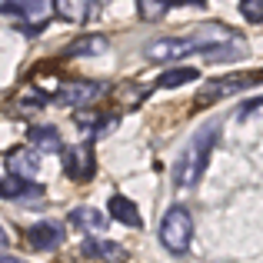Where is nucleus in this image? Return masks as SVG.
<instances>
[{"label": "nucleus", "mask_w": 263, "mask_h": 263, "mask_svg": "<svg viewBox=\"0 0 263 263\" xmlns=\"http://www.w3.org/2000/svg\"><path fill=\"white\" fill-rule=\"evenodd\" d=\"M110 217L120 220V223L127 227H140V210H137V203L130 197H123V193H117V197H110Z\"/></svg>", "instance_id": "nucleus-11"}, {"label": "nucleus", "mask_w": 263, "mask_h": 263, "mask_svg": "<svg viewBox=\"0 0 263 263\" xmlns=\"http://www.w3.org/2000/svg\"><path fill=\"white\" fill-rule=\"evenodd\" d=\"M197 77H200V70H193V67H170L167 73L157 77V87H160V90H177L183 84H193Z\"/></svg>", "instance_id": "nucleus-12"}, {"label": "nucleus", "mask_w": 263, "mask_h": 263, "mask_svg": "<svg viewBox=\"0 0 263 263\" xmlns=\"http://www.w3.org/2000/svg\"><path fill=\"white\" fill-rule=\"evenodd\" d=\"M206 40L200 37H163V40H154L147 47V57L157 60V64H174V60L186 57V53H197V50H206Z\"/></svg>", "instance_id": "nucleus-4"}, {"label": "nucleus", "mask_w": 263, "mask_h": 263, "mask_svg": "<svg viewBox=\"0 0 263 263\" xmlns=\"http://www.w3.org/2000/svg\"><path fill=\"white\" fill-rule=\"evenodd\" d=\"M0 197L4 200H40L44 197V186L27 183L20 177H7V180H0Z\"/></svg>", "instance_id": "nucleus-8"}, {"label": "nucleus", "mask_w": 263, "mask_h": 263, "mask_svg": "<svg viewBox=\"0 0 263 263\" xmlns=\"http://www.w3.org/2000/svg\"><path fill=\"white\" fill-rule=\"evenodd\" d=\"M0 247H7V233L4 230H0Z\"/></svg>", "instance_id": "nucleus-20"}, {"label": "nucleus", "mask_w": 263, "mask_h": 263, "mask_svg": "<svg viewBox=\"0 0 263 263\" xmlns=\"http://www.w3.org/2000/svg\"><path fill=\"white\" fill-rule=\"evenodd\" d=\"M84 253L87 257H97V260H123V247L110 243V240H87L84 243Z\"/></svg>", "instance_id": "nucleus-13"}, {"label": "nucleus", "mask_w": 263, "mask_h": 263, "mask_svg": "<svg viewBox=\"0 0 263 263\" xmlns=\"http://www.w3.org/2000/svg\"><path fill=\"white\" fill-rule=\"evenodd\" d=\"M64 167H67V177H73V180H90V177L97 174L93 147H90V143H73V147L64 154Z\"/></svg>", "instance_id": "nucleus-5"}, {"label": "nucleus", "mask_w": 263, "mask_h": 263, "mask_svg": "<svg viewBox=\"0 0 263 263\" xmlns=\"http://www.w3.org/2000/svg\"><path fill=\"white\" fill-rule=\"evenodd\" d=\"M0 13L17 17L24 33H37L53 17V0H20V4H0Z\"/></svg>", "instance_id": "nucleus-3"}, {"label": "nucleus", "mask_w": 263, "mask_h": 263, "mask_svg": "<svg viewBox=\"0 0 263 263\" xmlns=\"http://www.w3.org/2000/svg\"><path fill=\"white\" fill-rule=\"evenodd\" d=\"M37 150H30V147H24V150H17V154L10 157V177H20V180H27V183H33V177H37Z\"/></svg>", "instance_id": "nucleus-10"}, {"label": "nucleus", "mask_w": 263, "mask_h": 263, "mask_svg": "<svg viewBox=\"0 0 263 263\" xmlns=\"http://www.w3.org/2000/svg\"><path fill=\"white\" fill-rule=\"evenodd\" d=\"M100 50H107V40L103 37H87V40H77L70 47V53H100Z\"/></svg>", "instance_id": "nucleus-17"}, {"label": "nucleus", "mask_w": 263, "mask_h": 263, "mask_svg": "<svg viewBox=\"0 0 263 263\" xmlns=\"http://www.w3.org/2000/svg\"><path fill=\"white\" fill-rule=\"evenodd\" d=\"M213 140H217V130H213V127H206L203 134H197L190 140V147L183 150V157H180L177 167H174L177 186H190V183H197V180H200V174L206 170V160H210Z\"/></svg>", "instance_id": "nucleus-1"}, {"label": "nucleus", "mask_w": 263, "mask_h": 263, "mask_svg": "<svg viewBox=\"0 0 263 263\" xmlns=\"http://www.w3.org/2000/svg\"><path fill=\"white\" fill-rule=\"evenodd\" d=\"M70 223H77L80 230H93L100 233L103 230V213L93 210V206H77V210L70 213Z\"/></svg>", "instance_id": "nucleus-14"}, {"label": "nucleus", "mask_w": 263, "mask_h": 263, "mask_svg": "<svg viewBox=\"0 0 263 263\" xmlns=\"http://www.w3.org/2000/svg\"><path fill=\"white\" fill-rule=\"evenodd\" d=\"M190 240H193V217L186 206H170L160 220V243L167 247L170 253L183 257L190 250Z\"/></svg>", "instance_id": "nucleus-2"}, {"label": "nucleus", "mask_w": 263, "mask_h": 263, "mask_svg": "<svg viewBox=\"0 0 263 263\" xmlns=\"http://www.w3.org/2000/svg\"><path fill=\"white\" fill-rule=\"evenodd\" d=\"M240 10H243L247 20H253V24H263V0H243V4H240Z\"/></svg>", "instance_id": "nucleus-18"}, {"label": "nucleus", "mask_w": 263, "mask_h": 263, "mask_svg": "<svg viewBox=\"0 0 263 263\" xmlns=\"http://www.w3.org/2000/svg\"><path fill=\"white\" fill-rule=\"evenodd\" d=\"M60 237H64V227L53 223V220L33 223L30 230H27V240H30L33 250H50V247H57V243H60Z\"/></svg>", "instance_id": "nucleus-7"}, {"label": "nucleus", "mask_w": 263, "mask_h": 263, "mask_svg": "<svg viewBox=\"0 0 263 263\" xmlns=\"http://www.w3.org/2000/svg\"><path fill=\"white\" fill-rule=\"evenodd\" d=\"M0 263H24V260H17V257H0Z\"/></svg>", "instance_id": "nucleus-19"}, {"label": "nucleus", "mask_w": 263, "mask_h": 263, "mask_svg": "<svg viewBox=\"0 0 263 263\" xmlns=\"http://www.w3.org/2000/svg\"><path fill=\"white\" fill-rule=\"evenodd\" d=\"M257 84V77H250V73H233V77H220V80H213L210 87V93L203 97V103H210V100H217V97H227V93H237L240 87H253Z\"/></svg>", "instance_id": "nucleus-9"}, {"label": "nucleus", "mask_w": 263, "mask_h": 263, "mask_svg": "<svg viewBox=\"0 0 263 263\" xmlns=\"http://www.w3.org/2000/svg\"><path fill=\"white\" fill-rule=\"evenodd\" d=\"M103 84H93V80H77V84H67L64 90L57 93V103H64V107H80V103L93 100V97H100Z\"/></svg>", "instance_id": "nucleus-6"}, {"label": "nucleus", "mask_w": 263, "mask_h": 263, "mask_svg": "<svg viewBox=\"0 0 263 263\" xmlns=\"http://www.w3.org/2000/svg\"><path fill=\"white\" fill-rule=\"evenodd\" d=\"M137 10H140L143 20H160L163 13L174 10V7H170L167 0H140V4H137Z\"/></svg>", "instance_id": "nucleus-15"}, {"label": "nucleus", "mask_w": 263, "mask_h": 263, "mask_svg": "<svg viewBox=\"0 0 263 263\" xmlns=\"http://www.w3.org/2000/svg\"><path fill=\"white\" fill-rule=\"evenodd\" d=\"M30 140L37 143V147H44V150H60V134H57L53 127H40V130H33Z\"/></svg>", "instance_id": "nucleus-16"}]
</instances>
